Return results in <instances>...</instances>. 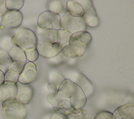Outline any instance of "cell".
I'll use <instances>...</instances> for the list:
<instances>
[{
  "instance_id": "obj_29",
  "label": "cell",
  "mask_w": 134,
  "mask_h": 119,
  "mask_svg": "<svg viewBox=\"0 0 134 119\" xmlns=\"http://www.w3.org/2000/svg\"><path fill=\"white\" fill-rule=\"evenodd\" d=\"M25 64L18 62H13L8 70L20 73L23 70Z\"/></svg>"
},
{
  "instance_id": "obj_10",
  "label": "cell",
  "mask_w": 134,
  "mask_h": 119,
  "mask_svg": "<svg viewBox=\"0 0 134 119\" xmlns=\"http://www.w3.org/2000/svg\"><path fill=\"white\" fill-rule=\"evenodd\" d=\"M16 85L17 90L16 99L25 105L28 104L33 97V88L29 84H21L18 82Z\"/></svg>"
},
{
  "instance_id": "obj_20",
  "label": "cell",
  "mask_w": 134,
  "mask_h": 119,
  "mask_svg": "<svg viewBox=\"0 0 134 119\" xmlns=\"http://www.w3.org/2000/svg\"><path fill=\"white\" fill-rule=\"evenodd\" d=\"M72 34L63 29L57 30V42L61 45L62 47L69 44V40Z\"/></svg>"
},
{
  "instance_id": "obj_17",
  "label": "cell",
  "mask_w": 134,
  "mask_h": 119,
  "mask_svg": "<svg viewBox=\"0 0 134 119\" xmlns=\"http://www.w3.org/2000/svg\"><path fill=\"white\" fill-rule=\"evenodd\" d=\"M67 12L73 17H82L84 10L76 1L69 0L66 3Z\"/></svg>"
},
{
  "instance_id": "obj_3",
  "label": "cell",
  "mask_w": 134,
  "mask_h": 119,
  "mask_svg": "<svg viewBox=\"0 0 134 119\" xmlns=\"http://www.w3.org/2000/svg\"><path fill=\"white\" fill-rule=\"evenodd\" d=\"M3 108L4 119H25L27 115L26 106L16 99L3 102Z\"/></svg>"
},
{
  "instance_id": "obj_28",
  "label": "cell",
  "mask_w": 134,
  "mask_h": 119,
  "mask_svg": "<svg viewBox=\"0 0 134 119\" xmlns=\"http://www.w3.org/2000/svg\"><path fill=\"white\" fill-rule=\"evenodd\" d=\"M94 119H114L113 113L107 111H102L94 116Z\"/></svg>"
},
{
  "instance_id": "obj_35",
  "label": "cell",
  "mask_w": 134,
  "mask_h": 119,
  "mask_svg": "<svg viewBox=\"0 0 134 119\" xmlns=\"http://www.w3.org/2000/svg\"><path fill=\"white\" fill-rule=\"evenodd\" d=\"M4 3H5V1H4V0H0V6H1Z\"/></svg>"
},
{
  "instance_id": "obj_27",
  "label": "cell",
  "mask_w": 134,
  "mask_h": 119,
  "mask_svg": "<svg viewBox=\"0 0 134 119\" xmlns=\"http://www.w3.org/2000/svg\"><path fill=\"white\" fill-rule=\"evenodd\" d=\"M24 51L26 59L29 62H34V61H35L38 58L39 53L36 48L25 50Z\"/></svg>"
},
{
  "instance_id": "obj_11",
  "label": "cell",
  "mask_w": 134,
  "mask_h": 119,
  "mask_svg": "<svg viewBox=\"0 0 134 119\" xmlns=\"http://www.w3.org/2000/svg\"><path fill=\"white\" fill-rule=\"evenodd\" d=\"M92 39L91 34L86 31H81L72 34L69 44L87 48Z\"/></svg>"
},
{
  "instance_id": "obj_36",
  "label": "cell",
  "mask_w": 134,
  "mask_h": 119,
  "mask_svg": "<svg viewBox=\"0 0 134 119\" xmlns=\"http://www.w3.org/2000/svg\"><path fill=\"white\" fill-rule=\"evenodd\" d=\"M2 22V15L0 14V26L1 25Z\"/></svg>"
},
{
  "instance_id": "obj_18",
  "label": "cell",
  "mask_w": 134,
  "mask_h": 119,
  "mask_svg": "<svg viewBox=\"0 0 134 119\" xmlns=\"http://www.w3.org/2000/svg\"><path fill=\"white\" fill-rule=\"evenodd\" d=\"M8 53L13 62L26 63L27 59L25 51L19 47L15 46L12 48Z\"/></svg>"
},
{
  "instance_id": "obj_5",
  "label": "cell",
  "mask_w": 134,
  "mask_h": 119,
  "mask_svg": "<svg viewBox=\"0 0 134 119\" xmlns=\"http://www.w3.org/2000/svg\"><path fill=\"white\" fill-rule=\"evenodd\" d=\"M66 79L78 85L84 93L86 98L91 96L94 92V88L91 82L82 73L76 70H69L64 74Z\"/></svg>"
},
{
  "instance_id": "obj_2",
  "label": "cell",
  "mask_w": 134,
  "mask_h": 119,
  "mask_svg": "<svg viewBox=\"0 0 134 119\" xmlns=\"http://www.w3.org/2000/svg\"><path fill=\"white\" fill-rule=\"evenodd\" d=\"M11 42L25 51L36 48L37 39L35 33L32 30L23 28L12 37Z\"/></svg>"
},
{
  "instance_id": "obj_34",
  "label": "cell",
  "mask_w": 134,
  "mask_h": 119,
  "mask_svg": "<svg viewBox=\"0 0 134 119\" xmlns=\"http://www.w3.org/2000/svg\"><path fill=\"white\" fill-rule=\"evenodd\" d=\"M4 81V73L0 70V85Z\"/></svg>"
},
{
  "instance_id": "obj_21",
  "label": "cell",
  "mask_w": 134,
  "mask_h": 119,
  "mask_svg": "<svg viewBox=\"0 0 134 119\" xmlns=\"http://www.w3.org/2000/svg\"><path fill=\"white\" fill-rule=\"evenodd\" d=\"M24 4V0L5 1V7L7 10L19 11V10L23 7Z\"/></svg>"
},
{
  "instance_id": "obj_13",
  "label": "cell",
  "mask_w": 134,
  "mask_h": 119,
  "mask_svg": "<svg viewBox=\"0 0 134 119\" xmlns=\"http://www.w3.org/2000/svg\"><path fill=\"white\" fill-rule=\"evenodd\" d=\"M35 34L38 41L50 44L57 42V30H56L42 29L38 26Z\"/></svg>"
},
{
  "instance_id": "obj_33",
  "label": "cell",
  "mask_w": 134,
  "mask_h": 119,
  "mask_svg": "<svg viewBox=\"0 0 134 119\" xmlns=\"http://www.w3.org/2000/svg\"><path fill=\"white\" fill-rule=\"evenodd\" d=\"M0 119H4V114L3 108V104L0 105Z\"/></svg>"
},
{
  "instance_id": "obj_32",
  "label": "cell",
  "mask_w": 134,
  "mask_h": 119,
  "mask_svg": "<svg viewBox=\"0 0 134 119\" xmlns=\"http://www.w3.org/2000/svg\"><path fill=\"white\" fill-rule=\"evenodd\" d=\"M51 119H68V118L65 113H54L52 115Z\"/></svg>"
},
{
  "instance_id": "obj_16",
  "label": "cell",
  "mask_w": 134,
  "mask_h": 119,
  "mask_svg": "<svg viewBox=\"0 0 134 119\" xmlns=\"http://www.w3.org/2000/svg\"><path fill=\"white\" fill-rule=\"evenodd\" d=\"M82 17L86 26L91 28H96L99 25V19L94 7L85 10Z\"/></svg>"
},
{
  "instance_id": "obj_26",
  "label": "cell",
  "mask_w": 134,
  "mask_h": 119,
  "mask_svg": "<svg viewBox=\"0 0 134 119\" xmlns=\"http://www.w3.org/2000/svg\"><path fill=\"white\" fill-rule=\"evenodd\" d=\"M19 74L20 73L8 70L4 73V81H7L16 84L18 81Z\"/></svg>"
},
{
  "instance_id": "obj_1",
  "label": "cell",
  "mask_w": 134,
  "mask_h": 119,
  "mask_svg": "<svg viewBox=\"0 0 134 119\" xmlns=\"http://www.w3.org/2000/svg\"><path fill=\"white\" fill-rule=\"evenodd\" d=\"M55 98L66 114L73 109H83L87 101V98L82 89L66 79L60 84Z\"/></svg>"
},
{
  "instance_id": "obj_37",
  "label": "cell",
  "mask_w": 134,
  "mask_h": 119,
  "mask_svg": "<svg viewBox=\"0 0 134 119\" xmlns=\"http://www.w3.org/2000/svg\"><path fill=\"white\" fill-rule=\"evenodd\" d=\"M3 104V102H1V101H0V105H2Z\"/></svg>"
},
{
  "instance_id": "obj_9",
  "label": "cell",
  "mask_w": 134,
  "mask_h": 119,
  "mask_svg": "<svg viewBox=\"0 0 134 119\" xmlns=\"http://www.w3.org/2000/svg\"><path fill=\"white\" fill-rule=\"evenodd\" d=\"M23 15L21 12L7 10L2 15V21L5 25L10 28H16L22 23Z\"/></svg>"
},
{
  "instance_id": "obj_6",
  "label": "cell",
  "mask_w": 134,
  "mask_h": 119,
  "mask_svg": "<svg viewBox=\"0 0 134 119\" xmlns=\"http://www.w3.org/2000/svg\"><path fill=\"white\" fill-rule=\"evenodd\" d=\"M37 24L38 27L42 29L56 30L62 29L60 16L58 14L49 10L44 11L39 15Z\"/></svg>"
},
{
  "instance_id": "obj_12",
  "label": "cell",
  "mask_w": 134,
  "mask_h": 119,
  "mask_svg": "<svg viewBox=\"0 0 134 119\" xmlns=\"http://www.w3.org/2000/svg\"><path fill=\"white\" fill-rule=\"evenodd\" d=\"M17 87L15 83L4 81L0 85V101L16 99Z\"/></svg>"
},
{
  "instance_id": "obj_31",
  "label": "cell",
  "mask_w": 134,
  "mask_h": 119,
  "mask_svg": "<svg viewBox=\"0 0 134 119\" xmlns=\"http://www.w3.org/2000/svg\"><path fill=\"white\" fill-rule=\"evenodd\" d=\"M47 88L49 92V94L55 95L58 90V88L55 84L49 82L47 85Z\"/></svg>"
},
{
  "instance_id": "obj_8",
  "label": "cell",
  "mask_w": 134,
  "mask_h": 119,
  "mask_svg": "<svg viewBox=\"0 0 134 119\" xmlns=\"http://www.w3.org/2000/svg\"><path fill=\"white\" fill-rule=\"evenodd\" d=\"M37 78V69L35 63L28 62L24 65L21 72L19 74L18 82L24 84H29Z\"/></svg>"
},
{
  "instance_id": "obj_7",
  "label": "cell",
  "mask_w": 134,
  "mask_h": 119,
  "mask_svg": "<svg viewBox=\"0 0 134 119\" xmlns=\"http://www.w3.org/2000/svg\"><path fill=\"white\" fill-rule=\"evenodd\" d=\"M62 46L57 42L44 43L37 41L36 49L39 55L46 58H52L62 51Z\"/></svg>"
},
{
  "instance_id": "obj_30",
  "label": "cell",
  "mask_w": 134,
  "mask_h": 119,
  "mask_svg": "<svg viewBox=\"0 0 134 119\" xmlns=\"http://www.w3.org/2000/svg\"><path fill=\"white\" fill-rule=\"evenodd\" d=\"M76 1L82 6L84 11L93 7L92 1L91 0H80Z\"/></svg>"
},
{
  "instance_id": "obj_24",
  "label": "cell",
  "mask_w": 134,
  "mask_h": 119,
  "mask_svg": "<svg viewBox=\"0 0 134 119\" xmlns=\"http://www.w3.org/2000/svg\"><path fill=\"white\" fill-rule=\"evenodd\" d=\"M48 102L51 104L54 113H61L66 114L65 112L61 108L58 100L55 98V95L49 94L47 96Z\"/></svg>"
},
{
  "instance_id": "obj_15",
  "label": "cell",
  "mask_w": 134,
  "mask_h": 119,
  "mask_svg": "<svg viewBox=\"0 0 134 119\" xmlns=\"http://www.w3.org/2000/svg\"><path fill=\"white\" fill-rule=\"evenodd\" d=\"M86 50V48H85L68 44L62 47L61 53L66 58H78L83 56Z\"/></svg>"
},
{
  "instance_id": "obj_4",
  "label": "cell",
  "mask_w": 134,
  "mask_h": 119,
  "mask_svg": "<svg viewBox=\"0 0 134 119\" xmlns=\"http://www.w3.org/2000/svg\"><path fill=\"white\" fill-rule=\"evenodd\" d=\"M62 28L70 32L71 34L75 33L86 31V25L82 17H73L67 11L62 13L60 16Z\"/></svg>"
},
{
  "instance_id": "obj_25",
  "label": "cell",
  "mask_w": 134,
  "mask_h": 119,
  "mask_svg": "<svg viewBox=\"0 0 134 119\" xmlns=\"http://www.w3.org/2000/svg\"><path fill=\"white\" fill-rule=\"evenodd\" d=\"M48 78L50 82L55 84L58 89L62 82L65 79L61 74H60L55 71H51L49 74Z\"/></svg>"
},
{
  "instance_id": "obj_22",
  "label": "cell",
  "mask_w": 134,
  "mask_h": 119,
  "mask_svg": "<svg viewBox=\"0 0 134 119\" xmlns=\"http://www.w3.org/2000/svg\"><path fill=\"white\" fill-rule=\"evenodd\" d=\"M68 119H87L86 118V111L83 109H73L66 114ZM92 117L90 118L92 119Z\"/></svg>"
},
{
  "instance_id": "obj_19",
  "label": "cell",
  "mask_w": 134,
  "mask_h": 119,
  "mask_svg": "<svg viewBox=\"0 0 134 119\" xmlns=\"http://www.w3.org/2000/svg\"><path fill=\"white\" fill-rule=\"evenodd\" d=\"M13 63L9 53L3 49H0V70L5 72L9 69Z\"/></svg>"
},
{
  "instance_id": "obj_23",
  "label": "cell",
  "mask_w": 134,
  "mask_h": 119,
  "mask_svg": "<svg viewBox=\"0 0 134 119\" xmlns=\"http://www.w3.org/2000/svg\"><path fill=\"white\" fill-rule=\"evenodd\" d=\"M48 10L60 15L63 13V4L60 1H50L48 4Z\"/></svg>"
},
{
  "instance_id": "obj_14",
  "label": "cell",
  "mask_w": 134,
  "mask_h": 119,
  "mask_svg": "<svg viewBox=\"0 0 134 119\" xmlns=\"http://www.w3.org/2000/svg\"><path fill=\"white\" fill-rule=\"evenodd\" d=\"M114 119H134V105L128 103L118 107L113 113Z\"/></svg>"
}]
</instances>
